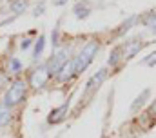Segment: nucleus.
<instances>
[{
    "label": "nucleus",
    "instance_id": "nucleus-1",
    "mask_svg": "<svg viewBox=\"0 0 156 138\" xmlns=\"http://www.w3.org/2000/svg\"><path fill=\"white\" fill-rule=\"evenodd\" d=\"M96 51H98V44H96V42H89V44H85V47L80 51V55L73 60L75 73H82L83 69L87 67V66L93 62V56L96 55Z\"/></svg>",
    "mask_w": 156,
    "mask_h": 138
},
{
    "label": "nucleus",
    "instance_id": "nucleus-2",
    "mask_svg": "<svg viewBox=\"0 0 156 138\" xmlns=\"http://www.w3.org/2000/svg\"><path fill=\"white\" fill-rule=\"evenodd\" d=\"M26 89H27V85H26V82L24 80H16V82H13V85L7 89V93H5V96H4V105H7L9 109L13 107V105H16V103H20L24 100V96H26Z\"/></svg>",
    "mask_w": 156,
    "mask_h": 138
},
{
    "label": "nucleus",
    "instance_id": "nucleus-3",
    "mask_svg": "<svg viewBox=\"0 0 156 138\" xmlns=\"http://www.w3.org/2000/svg\"><path fill=\"white\" fill-rule=\"evenodd\" d=\"M67 64V49H60L58 53L53 55V58L49 60V66H47V71L49 74H58V71Z\"/></svg>",
    "mask_w": 156,
    "mask_h": 138
},
{
    "label": "nucleus",
    "instance_id": "nucleus-4",
    "mask_svg": "<svg viewBox=\"0 0 156 138\" xmlns=\"http://www.w3.org/2000/svg\"><path fill=\"white\" fill-rule=\"evenodd\" d=\"M47 78H49V71H47L45 66H42V67L33 71V74H31V85L38 89V87H42L47 82Z\"/></svg>",
    "mask_w": 156,
    "mask_h": 138
},
{
    "label": "nucleus",
    "instance_id": "nucleus-5",
    "mask_svg": "<svg viewBox=\"0 0 156 138\" xmlns=\"http://www.w3.org/2000/svg\"><path fill=\"white\" fill-rule=\"evenodd\" d=\"M144 47L142 42L138 40H133V42H127L125 45H122V51H123V58H133L136 53H140V49Z\"/></svg>",
    "mask_w": 156,
    "mask_h": 138
},
{
    "label": "nucleus",
    "instance_id": "nucleus-6",
    "mask_svg": "<svg viewBox=\"0 0 156 138\" xmlns=\"http://www.w3.org/2000/svg\"><path fill=\"white\" fill-rule=\"evenodd\" d=\"M105 76H107V69H100L98 71V74H94L89 82H87V87H85V91H91L93 87H98L104 80H105Z\"/></svg>",
    "mask_w": 156,
    "mask_h": 138
},
{
    "label": "nucleus",
    "instance_id": "nucleus-7",
    "mask_svg": "<svg viewBox=\"0 0 156 138\" xmlns=\"http://www.w3.org/2000/svg\"><path fill=\"white\" fill-rule=\"evenodd\" d=\"M73 74H75V66H73V60H71V62H67L64 67L58 71V80L60 82H67Z\"/></svg>",
    "mask_w": 156,
    "mask_h": 138
},
{
    "label": "nucleus",
    "instance_id": "nucleus-8",
    "mask_svg": "<svg viewBox=\"0 0 156 138\" xmlns=\"http://www.w3.org/2000/svg\"><path fill=\"white\" fill-rule=\"evenodd\" d=\"M67 107H69V103H67V102L62 103L58 109H55V111L51 113V116H49L47 120H49L51 124H56V122H60V120L64 118V113H67Z\"/></svg>",
    "mask_w": 156,
    "mask_h": 138
},
{
    "label": "nucleus",
    "instance_id": "nucleus-9",
    "mask_svg": "<svg viewBox=\"0 0 156 138\" xmlns=\"http://www.w3.org/2000/svg\"><path fill=\"white\" fill-rule=\"evenodd\" d=\"M89 13H91V7H89L87 2H78L76 5H75V15H76V18H85Z\"/></svg>",
    "mask_w": 156,
    "mask_h": 138
},
{
    "label": "nucleus",
    "instance_id": "nucleus-10",
    "mask_svg": "<svg viewBox=\"0 0 156 138\" xmlns=\"http://www.w3.org/2000/svg\"><path fill=\"white\" fill-rule=\"evenodd\" d=\"M9 7H11V11H13L15 15H20V13H24V11L27 9V2H26V0H13V2L9 4Z\"/></svg>",
    "mask_w": 156,
    "mask_h": 138
},
{
    "label": "nucleus",
    "instance_id": "nucleus-11",
    "mask_svg": "<svg viewBox=\"0 0 156 138\" xmlns=\"http://www.w3.org/2000/svg\"><path fill=\"white\" fill-rule=\"evenodd\" d=\"M11 118V109L4 103H0V125H5Z\"/></svg>",
    "mask_w": 156,
    "mask_h": 138
},
{
    "label": "nucleus",
    "instance_id": "nucleus-12",
    "mask_svg": "<svg viewBox=\"0 0 156 138\" xmlns=\"http://www.w3.org/2000/svg\"><path fill=\"white\" fill-rule=\"evenodd\" d=\"M144 24H145V27H149L153 33L156 34V13H149L147 16H145V20H144Z\"/></svg>",
    "mask_w": 156,
    "mask_h": 138
},
{
    "label": "nucleus",
    "instance_id": "nucleus-13",
    "mask_svg": "<svg viewBox=\"0 0 156 138\" xmlns=\"http://www.w3.org/2000/svg\"><path fill=\"white\" fill-rule=\"evenodd\" d=\"M149 95H151V91H149V89H144V91H142V95H140V96H138V98H136V100L133 102V105H131V109H133V111H134V109H138V107H140L142 103L145 102V98H147Z\"/></svg>",
    "mask_w": 156,
    "mask_h": 138
},
{
    "label": "nucleus",
    "instance_id": "nucleus-14",
    "mask_svg": "<svg viewBox=\"0 0 156 138\" xmlns=\"http://www.w3.org/2000/svg\"><path fill=\"white\" fill-rule=\"evenodd\" d=\"M44 44H45V38H44V36H38V40H37V44H35V58H38L40 55H42Z\"/></svg>",
    "mask_w": 156,
    "mask_h": 138
},
{
    "label": "nucleus",
    "instance_id": "nucleus-15",
    "mask_svg": "<svg viewBox=\"0 0 156 138\" xmlns=\"http://www.w3.org/2000/svg\"><path fill=\"white\" fill-rule=\"evenodd\" d=\"M134 22H136V16H131L127 22H123V26H122V29H120V34L125 33V31H129V29H131V26H133Z\"/></svg>",
    "mask_w": 156,
    "mask_h": 138
},
{
    "label": "nucleus",
    "instance_id": "nucleus-16",
    "mask_svg": "<svg viewBox=\"0 0 156 138\" xmlns=\"http://www.w3.org/2000/svg\"><path fill=\"white\" fill-rule=\"evenodd\" d=\"M120 51H122V47H116V49L111 53V56H109V64H111V66L118 62V58H120V56H118V55H120Z\"/></svg>",
    "mask_w": 156,
    "mask_h": 138
},
{
    "label": "nucleus",
    "instance_id": "nucleus-17",
    "mask_svg": "<svg viewBox=\"0 0 156 138\" xmlns=\"http://www.w3.org/2000/svg\"><path fill=\"white\" fill-rule=\"evenodd\" d=\"M144 64H147V66H151V67H153V66H156V53L149 55V56L144 60Z\"/></svg>",
    "mask_w": 156,
    "mask_h": 138
},
{
    "label": "nucleus",
    "instance_id": "nucleus-18",
    "mask_svg": "<svg viewBox=\"0 0 156 138\" xmlns=\"http://www.w3.org/2000/svg\"><path fill=\"white\" fill-rule=\"evenodd\" d=\"M11 71H13V73H18V71H20V62H18L16 58H11Z\"/></svg>",
    "mask_w": 156,
    "mask_h": 138
},
{
    "label": "nucleus",
    "instance_id": "nucleus-19",
    "mask_svg": "<svg viewBox=\"0 0 156 138\" xmlns=\"http://www.w3.org/2000/svg\"><path fill=\"white\" fill-rule=\"evenodd\" d=\"M51 40H53V45H58V29H55V31H53Z\"/></svg>",
    "mask_w": 156,
    "mask_h": 138
},
{
    "label": "nucleus",
    "instance_id": "nucleus-20",
    "mask_svg": "<svg viewBox=\"0 0 156 138\" xmlns=\"http://www.w3.org/2000/svg\"><path fill=\"white\" fill-rule=\"evenodd\" d=\"M42 13H44V4H40L38 7L35 9V15H37V16H38V15H42Z\"/></svg>",
    "mask_w": 156,
    "mask_h": 138
},
{
    "label": "nucleus",
    "instance_id": "nucleus-21",
    "mask_svg": "<svg viewBox=\"0 0 156 138\" xmlns=\"http://www.w3.org/2000/svg\"><path fill=\"white\" fill-rule=\"evenodd\" d=\"M29 45H31V40H24V42L20 44V47H22V49H27Z\"/></svg>",
    "mask_w": 156,
    "mask_h": 138
},
{
    "label": "nucleus",
    "instance_id": "nucleus-22",
    "mask_svg": "<svg viewBox=\"0 0 156 138\" xmlns=\"http://www.w3.org/2000/svg\"><path fill=\"white\" fill-rule=\"evenodd\" d=\"M66 2H67V0H53V4H55V5H64Z\"/></svg>",
    "mask_w": 156,
    "mask_h": 138
},
{
    "label": "nucleus",
    "instance_id": "nucleus-23",
    "mask_svg": "<svg viewBox=\"0 0 156 138\" xmlns=\"http://www.w3.org/2000/svg\"><path fill=\"white\" fill-rule=\"evenodd\" d=\"M151 111H153V113L156 114V102H154V105H153V109H151Z\"/></svg>",
    "mask_w": 156,
    "mask_h": 138
}]
</instances>
